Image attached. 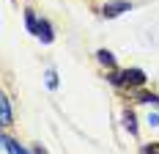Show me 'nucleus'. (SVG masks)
Instances as JSON below:
<instances>
[{"label": "nucleus", "mask_w": 159, "mask_h": 154, "mask_svg": "<svg viewBox=\"0 0 159 154\" xmlns=\"http://www.w3.org/2000/svg\"><path fill=\"white\" fill-rule=\"evenodd\" d=\"M110 80H112V83H118V85H143L145 75L140 72V69H126V72H115Z\"/></svg>", "instance_id": "nucleus-1"}, {"label": "nucleus", "mask_w": 159, "mask_h": 154, "mask_svg": "<svg viewBox=\"0 0 159 154\" xmlns=\"http://www.w3.org/2000/svg\"><path fill=\"white\" fill-rule=\"evenodd\" d=\"M121 11H129V3H126V0H115V3H107L102 14H104V17H118Z\"/></svg>", "instance_id": "nucleus-2"}, {"label": "nucleus", "mask_w": 159, "mask_h": 154, "mask_svg": "<svg viewBox=\"0 0 159 154\" xmlns=\"http://www.w3.org/2000/svg\"><path fill=\"white\" fill-rule=\"evenodd\" d=\"M0 124H3V127L11 124V105H8V96L0 99Z\"/></svg>", "instance_id": "nucleus-3"}, {"label": "nucleus", "mask_w": 159, "mask_h": 154, "mask_svg": "<svg viewBox=\"0 0 159 154\" xmlns=\"http://www.w3.org/2000/svg\"><path fill=\"white\" fill-rule=\"evenodd\" d=\"M3 146H6V152H8V154H30V152H25L14 138H8V135H3Z\"/></svg>", "instance_id": "nucleus-4"}, {"label": "nucleus", "mask_w": 159, "mask_h": 154, "mask_svg": "<svg viewBox=\"0 0 159 154\" xmlns=\"http://www.w3.org/2000/svg\"><path fill=\"white\" fill-rule=\"evenodd\" d=\"M36 36H39V39H41V41H52V28H49V22L47 19H41V22H39V31H36Z\"/></svg>", "instance_id": "nucleus-5"}, {"label": "nucleus", "mask_w": 159, "mask_h": 154, "mask_svg": "<svg viewBox=\"0 0 159 154\" xmlns=\"http://www.w3.org/2000/svg\"><path fill=\"white\" fill-rule=\"evenodd\" d=\"M124 127H126L132 135H137V124H134V113H132V110H126V113H124Z\"/></svg>", "instance_id": "nucleus-6"}, {"label": "nucleus", "mask_w": 159, "mask_h": 154, "mask_svg": "<svg viewBox=\"0 0 159 154\" xmlns=\"http://www.w3.org/2000/svg\"><path fill=\"white\" fill-rule=\"evenodd\" d=\"M25 25H28V31H30V33L39 31V19H36V14H33V11H25Z\"/></svg>", "instance_id": "nucleus-7"}, {"label": "nucleus", "mask_w": 159, "mask_h": 154, "mask_svg": "<svg viewBox=\"0 0 159 154\" xmlns=\"http://www.w3.org/2000/svg\"><path fill=\"white\" fill-rule=\"evenodd\" d=\"M96 55H99V61L104 63V66H115V58H112V52H107V50H99V52H96Z\"/></svg>", "instance_id": "nucleus-8"}, {"label": "nucleus", "mask_w": 159, "mask_h": 154, "mask_svg": "<svg viewBox=\"0 0 159 154\" xmlns=\"http://www.w3.org/2000/svg\"><path fill=\"white\" fill-rule=\"evenodd\" d=\"M47 85L49 88H58V75L55 72H47Z\"/></svg>", "instance_id": "nucleus-9"}, {"label": "nucleus", "mask_w": 159, "mask_h": 154, "mask_svg": "<svg viewBox=\"0 0 159 154\" xmlns=\"http://www.w3.org/2000/svg\"><path fill=\"white\" fill-rule=\"evenodd\" d=\"M143 154H159V143H151V146H145Z\"/></svg>", "instance_id": "nucleus-10"}]
</instances>
